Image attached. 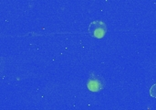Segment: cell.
Segmentation results:
<instances>
[{
  "label": "cell",
  "instance_id": "obj_2",
  "mask_svg": "<svg viewBox=\"0 0 156 110\" xmlns=\"http://www.w3.org/2000/svg\"><path fill=\"white\" fill-rule=\"evenodd\" d=\"M105 83L101 77L98 76L95 74H90L88 81H87V88L93 93H97L101 91L104 88Z\"/></svg>",
  "mask_w": 156,
  "mask_h": 110
},
{
  "label": "cell",
  "instance_id": "obj_1",
  "mask_svg": "<svg viewBox=\"0 0 156 110\" xmlns=\"http://www.w3.org/2000/svg\"><path fill=\"white\" fill-rule=\"evenodd\" d=\"M89 34L96 39L103 38L107 33V25L101 20H94L89 25Z\"/></svg>",
  "mask_w": 156,
  "mask_h": 110
},
{
  "label": "cell",
  "instance_id": "obj_3",
  "mask_svg": "<svg viewBox=\"0 0 156 110\" xmlns=\"http://www.w3.org/2000/svg\"><path fill=\"white\" fill-rule=\"evenodd\" d=\"M149 93H150V96H151L152 97H154V98H156V84H154V85L150 88Z\"/></svg>",
  "mask_w": 156,
  "mask_h": 110
}]
</instances>
